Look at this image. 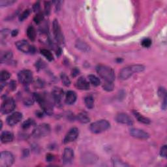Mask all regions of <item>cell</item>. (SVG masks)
<instances>
[{"instance_id": "obj_1", "label": "cell", "mask_w": 167, "mask_h": 167, "mask_svg": "<svg viewBox=\"0 0 167 167\" xmlns=\"http://www.w3.org/2000/svg\"><path fill=\"white\" fill-rule=\"evenodd\" d=\"M34 99L40 104V107L45 112V113L51 115L53 113V107L54 101L52 95H50L46 92L42 93H35Z\"/></svg>"}, {"instance_id": "obj_2", "label": "cell", "mask_w": 167, "mask_h": 167, "mask_svg": "<svg viewBox=\"0 0 167 167\" xmlns=\"http://www.w3.org/2000/svg\"><path fill=\"white\" fill-rule=\"evenodd\" d=\"M97 73L104 83H114L115 80V73L111 67L104 65H99L96 68Z\"/></svg>"}, {"instance_id": "obj_3", "label": "cell", "mask_w": 167, "mask_h": 167, "mask_svg": "<svg viewBox=\"0 0 167 167\" xmlns=\"http://www.w3.org/2000/svg\"><path fill=\"white\" fill-rule=\"evenodd\" d=\"M145 69L144 66L142 65H133L123 68L119 74V78L121 80H125L130 78L134 73L142 72Z\"/></svg>"}, {"instance_id": "obj_4", "label": "cell", "mask_w": 167, "mask_h": 167, "mask_svg": "<svg viewBox=\"0 0 167 167\" xmlns=\"http://www.w3.org/2000/svg\"><path fill=\"white\" fill-rule=\"evenodd\" d=\"M110 124L107 120H101L95 121L90 125V131L95 134H99L108 130L110 128Z\"/></svg>"}, {"instance_id": "obj_5", "label": "cell", "mask_w": 167, "mask_h": 167, "mask_svg": "<svg viewBox=\"0 0 167 167\" xmlns=\"http://www.w3.org/2000/svg\"><path fill=\"white\" fill-rule=\"evenodd\" d=\"M50 127L49 124H42L35 127L32 132L33 137L39 138L48 136L50 132Z\"/></svg>"}, {"instance_id": "obj_6", "label": "cell", "mask_w": 167, "mask_h": 167, "mask_svg": "<svg viewBox=\"0 0 167 167\" xmlns=\"http://www.w3.org/2000/svg\"><path fill=\"white\" fill-rule=\"evenodd\" d=\"M15 161L14 155L8 151H4L0 155V167H9L13 165Z\"/></svg>"}, {"instance_id": "obj_7", "label": "cell", "mask_w": 167, "mask_h": 167, "mask_svg": "<svg viewBox=\"0 0 167 167\" xmlns=\"http://www.w3.org/2000/svg\"><path fill=\"white\" fill-rule=\"evenodd\" d=\"M16 104L15 100L11 97H7L1 104V112L3 114H9L15 108Z\"/></svg>"}, {"instance_id": "obj_8", "label": "cell", "mask_w": 167, "mask_h": 167, "mask_svg": "<svg viewBox=\"0 0 167 167\" xmlns=\"http://www.w3.org/2000/svg\"><path fill=\"white\" fill-rule=\"evenodd\" d=\"M15 45L17 47V49L24 53L34 54L35 52V47L31 45L27 40H18V41H17L15 43Z\"/></svg>"}, {"instance_id": "obj_9", "label": "cell", "mask_w": 167, "mask_h": 167, "mask_svg": "<svg viewBox=\"0 0 167 167\" xmlns=\"http://www.w3.org/2000/svg\"><path fill=\"white\" fill-rule=\"evenodd\" d=\"M18 78L20 83L28 85L33 81V73L29 70H22L18 73Z\"/></svg>"}, {"instance_id": "obj_10", "label": "cell", "mask_w": 167, "mask_h": 167, "mask_svg": "<svg viewBox=\"0 0 167 167\" xmlns=\"http://www.w3.org/2000/svg\"><path fill=\"white\" fill-rule=\"evenodd\" d=\"M52 28H53L54 35V37H55V39L56 40V41L59 44L62 45V44L64 43V37L63 35L62 32H61L60 24L58 21H57V20L55 19L53 21Z\"/></svg>"}, {"instance_id": "obj_11", "label": "cell", "mask_w": 167, "mask_h": 167, "mask_svg": "<svg viewBox=\"0 0 167 167\" xmlns=\"http://www.w3.org/2000/svg\"><path fill=\"white\" fill-rule=\"evenodd\" d=\"M64 92L60 88H54L52 91V96L54 101V104L57 106L61 107L62 105V101L63 98Z\"/></svg>"}, {"instance_id": "obj_12", "label": "cell", "mask_w": 167, "mask_h": 167, "mask_svg": "<svg viewBox=\"0 0 167 167\" xmlns=\"http://www.w3.org/2000/svg\"><path fill=\"white\" fill-rule=\"evenodd\" d=\"M78 135H79V131L77 128L73 127L71 129L65 137L63 142L64 144H68V143L76 141L78 137Z\"/></svg>"}, {"instance_id": "obj_13", "label": "cell", "mask_w": 167, "mask_h": 167, "mask_svg": "<svg viewBox=\"0 0 167 167\" xmlns=\"http://www.w3.org/2000/svg\"><path fill=\"white\" fill-rule=\"evenodd\" d=\"M22 114L18 112H14L7 118V123L9 126H14L22 120Z\"/></svg>"}, {"instance_id": "obj_14", "label": "cell", "mask_w": 167, "mask_h": 167, "mask_svg": "<svg viewBox=\"0 0 167 167\" xmlns=\"http://www.w3.org/2000/svg\"><path fill=\"white\" fill-rule=\"evenodd\" d=\"M130 135L132 137L142 140L148 139L149 137V135L148 132L141 130V129L135 128H132L130 129Z\"/></svg>"}, {"instance_id": "obj_15", "label": "cell", "mask_w": 167, "mask_h": 167, "mask_svg": "<svg viewBox=\"0 0 167 167\" xmlns=\"http://www.w3.org/2000/svg\"><path fill=\"white\" fill-rule=\"evenodd\" d=\"M74 159V152L71 148H67L64 149L62 157V161L65 165L71 164Z\"/></svg>"}, {"instance_id": "obj_16", "label": "cell", "mask_w": 167, "mask_h": 167, "mask_svg": "<svg viewBox=\"0 0 167 167\" xmlns=\"http://www.w3.org/2000/svg\"><path fill=\"white\" fill-rule=\"evenodd\" d=\"M116 121L121 124H125L127 125H132L133 124V121L131 118L127 114L120 113L116 117Z\"/></svg>"}, {"instance_id": "obj_17", "label": "cell", "mask_w": 167, "mask_h": 167, "mask_svg": "<svg viewBox=\"0 0 167 167\" xmlns=\"http://www.w3.org/2000/svg\"><path fill=\"white\" fill-rule=\"evenodd\" d=\"M76 86L78 89L81 90H88L90 89V84L84 77H82L78 78L76 82Z\"/></svg>"}, {"instance_id": "obj_18", "label": "cell", "mask_w": 167, "mask_h": 167, "mask_svg": "<svg viewBox=\"0 0 167 167\" xmlns=\"http://www.w3.org/2000/svg\"><path fill=\"white\" fill-rule=\"evenodd\" d=\"M98 160L96 155H95L93 153H87L84 154L82 157V162L86 164H91V163H95Z\"/></svg>"}, {"instance_id": "obj_19", "label": "cell", "mask_w": 167, "mask_h": 167, "mask_svg": "<svg viewBox=\"0 0 167 167\" xmlns=\"http://www.w3.org/2000/svg\"><path fill=\"white\" fill-rule=\"evenodd\" d=\"M77 99V95L73 91H67L65 96V103L67 104L71 105L75 103Z\"/></svg>"}, {"instance_id": "obj_20", "label": "cell", "mask_w": 167, "mask_h": 167, "mask_svg": "<svg viewBox=\"0 0 167 167\" xmlns=\"http://www.w3.org/2000/svg\"><path fill=\"white\" fill-rule=\"evenodd\" d=\"M14 139V135L11 132L4 131L1 135V141L3 144L11 142Z\"/></svg>"}, {"instance_id": "obj_21", "label": "cell", "mask_w": 167, "mask_h": 167, "mask_svg": "<svg viewBox=\"0 0 167 167\" xmlns=\"http://www.w3.org/2000/svg\"><path fill=\"white\" fill-rule=\"evenodd\" d=\"M13 59V53L11 51H5L1 53L0 56V61L2 63H8Z\"/></svg>"}, {"instance_id": "obj_22", "label": "cell", "mask_w": 167, "mask_h": 167, "mask_svg": "<svg viewBox=\"0 0 167 167\" xmlns=\"http://www.w3.org/2000/svg\"><path fill=\"white\" fill-rule=\"evenodd\" d=\"M76 47L78 49L82 51V52H88L90 50V47L88 45L87 43H85L84 41H82L81 40H78L76 43Z\"/></svg>"}, {"instance_id": "obj_23", "label": "cell", "mask_w": 167, "mask_h": 167, "mask_svg": "<svg viewBox=\"0 0 167 167\" xmlns=\"http://www.w3.org/2000/svg\"><path fill=\"white\" fill-rule=\"evenodd\" d=\"M132 112H133V114L135 116V118L137 119V120L139 122L142 123V124H146V125L150 124V120H149V118L144 116H142L141 114H140L138 112L136 111V110H134Z\"/></svg>"}, {"instance_id": "obj_24", "label": "cell", "mask_w": 167, "mask_h": 167, "mask_svg": "<svg viewBox=\"0 0 167 167\" xmlns=\"http://www.w3.org/2000/svg\"><path fill=\"white\" fill-rule=\"evenodd\" d=\"M27 35L28 38L34 41L36 38V30L34 28V27L32 26H29L28 29H27Z\"/></svg>"}, {"instance_id": "obj_25", "label": "cell", "mask_w": 167, "mask_h": 167, "mask_svg": "<svg viewBox=\"0 0 167 167\" xmlns=\"http://www.w3.org/2000/svg\"><path fill=\"white\" fill-rule=\"evenodd\" d=\"M77 120L82 124H88L90 121V118L88 117L86 112H81L77 116Z\"/></svg>"}, {"instance_id": "obj_26", "label": "cell", "mask_w": 167, "mask_h": 167, "mask_svg": "<svg viewBox=\"0 0 167 167\" xmlns=\"http://www.w3.org/2000/svg\"><path fill=\"white\" fill-rule=\"evenodd\" d=\"M35 125V122L34 121L33 119H28L26 121L23 123L22 125V128L24 130H27V129H29Z\"/></svg>"}, {"instance_id": "obj_27", "label": "cell", "mask_w": 167, "mask_h": 167, "mask_svg": "<svg viewBox=\"0 0 167 167\" xmlns=\"http://www.w3.org/2000/svg\"><path fill=\"white\" fill-rule=\"evenodd\" d=\"M85 104L88 108H93L94 107V99L91 95H88L84 99Z\"/></svg>"}, {"instance_id": "obj_28", "label": "cell", "mask_w": 167, "mask_h": 167, "mask_svg": "<svg viewBox=\"0 0 167 167\" xmlns=\"http://www.w3.org/2000/svg\"><path fill=\"white\" fill-rule=\"evenodd\" d=\"M40 54L50 61H52L54 60V56L51 53L50 51L46 49H41L40 50Z\"/></svg>"}, {"instance_id": "obj_29", "label": "cell", "mask_w": 167, "mask_h": 167, "mask_svg": "<svg viewBox=\"0 0 167 167\" xmlns=\"http://www.w3.org/2000/svg\"><path fill=\"white\" fill-rule=\"evenodd\" d=\"M88 78H89L90 83L92 85H93L94 86H98L101 84V80L99 78L93 75V74H90V75L88 76Z\"/></svg>"}, {"instance_id": "obj_30", "label": "cell", "mask_w": 167, "mask_h": 167, "mask_svg": "<svg viewBox=\"0 0 167 167\" xmlns=\"http://www.w3.org/2000/svg\"><path fill=\"white\" fill-rule=\"evenodd\" d=\"M61 81H62L64 86L68 87L71 85V80L65 73L61 74Z\"/></svg>"}, {"instance_id": "obj_31", "label": "cell", "mask_w": 167, "mask_h": 167, "mask_svg": "<svg viewBox=\"0 0 167 167\" xmlns=\"http://www.w3.org/2000/svg\"><path fill=\"white\" fill-rule=\"evenodd\" d=\"M112 163L114 166H128L129 165L126 163L121 161L120 159L117 157H114L112 159Z\"/></svg>"}, {"instance_id": "obj_32", "label": "cell", "mask_w": 167, "mask_h": 167, "mask_svg": "<svg viewBox=\"0 0 167 167\" xmlns=\"http://www.w3.org/2000/svg\"><path fill=\"white\" fill-rule=\"evenodd\" d=\"M11 77V74H10L7 71L3 70L1 71V74H0V79L1 81H4L7 80L9 78Z\"/></svg>"}, {"instance_id": "obj_33", "label": "cell", "mask_w": 167, "mask_h": 167, "mask_svg": "<svg viewBox=\"0 0 167 167\" xmlns=\"http://www.w3.org/2000/svg\"><path fill=\"white\" fill-rule=\"evenodd\" d=\"M15 0H0V6L1 7H8L11 6L16 3Z\"/></svg>"}, {"instance_id": "obj_34", "label": "cell", "mask_w": 167, "mask_h": 167, "mask_svg": "<svg viewBox=\"0 0 167 167\" xmlns=\"http://www.w3.org/2000/svg\"><path fill=\"white\" fill-rule=\"evenodd\" d=\"M43 19H44L43 14L40 12L37 13V15L35 16V17H34V18H33L34 21H35V22L36 24H40V22H42Z\"/></svg>"}, {"instance_id": "obj_35", "label": "cell", "mask_w": 167, "mask_h": 167, "mask_svg": "<svg viewBox=\"0 0 167 167\" xmlns=\"http://www.w3.org/2000/svg\"><path fill=\"white\" fill-rule=\"evenodd\" d=\"M30 10L29 9H26L22 13V14L19 16V20L20 22L23 21L25 19H26L30 15Z\"/></svg>"}, {"instance_id": "obj_36", "label": "cell", "mask_w": 167, "mask_h": 167, "mask_svg": "<svg viewBox=\"0 0 167 167\" xmlns=\"http://www.w3.org/2000/svg\"><path fill=\"white\" fill-rule=\"evenodd\" d=\"M51 11V2L45 1V15L49 16L50 14Z\"/></svg>"}, {"instance_id": "obj_37", "label": "cell", "mask_w": 167, "mask_h": 167, "mask_svg": "<svg viewBox=\"0 0 167 167\" xmlns=\"http://www.w3.org/2000/svg\"><path fill=\"white\" fill-rule=\"evenodd\" d=\"M152 40L149 38H146L142 40V45L144 48H149L152 45Z\"/></svg>"}, {"instance_id": "obj_38", "label": "cell", "mask_w": 167, "mask_h": 167, "mask_svg": "<svg viewBox=\"0 0 167 167\" xmlns=\"http://www.w3.org/2000/svg\"><path fill=\"white\" fill-rule=\"evenodd\" d=\"M114 83H104L103 88L104 90L107 91H111L114 89Z\"/></svg>"}, {"instance_id": "obj_39", "label": "cell", "mask_w": 167, "mask_h": 167, "mask_svg": "<svg viewBox=\"0 0 167 167\" xmlns=\"http://www.w3.org/2000/svg\"><path fill=\"white\" fill-rule=\"evenodd\" d=\"M160 155H161V157H166V155H167V148H166V145H164L163 146H162V148L161 149V152H160Z\"/></svg>"}, {"instance_id": "obj_40", "label": "cell", "mask_w": 167, "mask_h": 167, "mask_svg": "<svg viewBox=\"0 0 167 167\" xmlns=\"http://www.w3.org/2000/svg\"><path fill=\"white\" fill-rule=\"evenodd\" d=\"M9 33H10V31L7 29H5L1 30V40L4 38H5L7 36H8Z\"/></svg>"}, {"instance_id": "obj_41", "label": "cell", "mask_w": 167, "mask_h": 167, "mask_svg": "<svg viewBox=\"0 0 167 167\" xmlns=\"http://www.w3.org/2000/svg\"><path fill=\"white\" fill-rule=\"evenodd\" d=\"M36 65H37V67L38 68V69H43V67H45L46 66V64H45V63L44 62L43 60H39L37 62Z\"/></svg>"}, {"instance_id": "obj_42", "label": "cell", "mask_w": 167, "mask_h": 167, "mask_svg": "<svg viewBox=\"0 0 167 167\" xmlns=\"http://www.w3.org/2000/svg\"><path fill=\"white\" fill-rule=\"evenodd\" d=\"M159 95L161 97H163L164 98L165 96H166V90L164 88H159Z\"/></svg>"}, {"instance_id": "obj_43", "label": "cell", "mask_w": 167, "mask_h": 167, "mask_svg": "<svg viewBox=\"0 0 167 167\" xmlns=\"http://www.w3.org/2000/svg\"><path fill=\"white\" fill-rule=\"evenodd\" d=\"M40 3L39 1L36 2L35 4H34L33 7V9L34 10V11L35 12H37V13H39L40 11Z\"/></svg>"}, {"instance_id": "obj_44", "label": "cell", "mask_w": 167, "mask_h": 167, "mask_svg": "<svg viewBox=\"0 0 167 167\" xmlns=\"http://www.w3.org/2000/svg\"><path fill=\"white\" fill-rule=\"evenodd\" d=\"M16 88V82L14 80H12L11 82L9 84V88L10 90H15Z\"/></svg>"}, {"instance_id": "obj_45", "label": "cell", "mask_w": 167, "mask_h": 167, "mask_svg": "<svg viewBox=\"0 0 167 167\" xmlns=\"http://www.w3.org/2000/svg\"><path fill=\"white\" fill-rule=\"evenodd\" d=\"M80 71L78 70L77 68H74V69L72 71V77H76L78 74H79Z\"/></svg>"}, {"instance_id": "obj_46", "label": "cell", "mask_w": 167, "mask_h": 167, "mask_svg": "<svg viewBox=\"0 0 167 167\" xmlns=\"http://www.w3.org/2000/svg\"><path fill=\"white\" fill-rule=\"evenodd\" d=\"M35 85L37 88H43L44 84H43V82L40 80H38L35 82Z\"/></svg>"}, {"instance_id": "obj_47", "label": "cell", "mask_w": 167, "mask_h": 167, "mask_svg": "<svg viewBox=\"0 0 167 167\" xmlns=\"http://www.w3.org/2000/svg\"><path fill=\"white\" fill-rule=\"evenodd\" d=\"M54 159V155L52 154H48L46 155V161H52Z\"/></svg>"}, {"instance_id": "obj_48", "label": "cell", "mask_w": 167, "mask_h": 167, "mask_svg": "<svg viewBox=\"0 0 167 167\" xmlns=\"http://www.w3.org/2000/svg\"><path fill=\"white\" fill-rule=\"evenodd\" d=\"M18 31L17 30V29L13 30V32H11V35H12L13 37H15L16 35H18Z\"/></svg>"}]
</instances>
